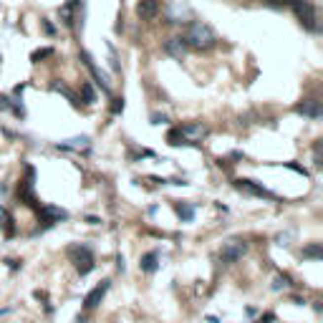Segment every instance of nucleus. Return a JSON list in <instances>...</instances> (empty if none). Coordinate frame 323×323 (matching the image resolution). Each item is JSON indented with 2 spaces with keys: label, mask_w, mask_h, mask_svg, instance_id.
Masks as SVG:
<instances>
[{
  "label": "nucleus",
  "mask_w": 323,
  "mask_h": 323,
  "mask_svg": "<svg viewBox=\"0 0 323 323\" xmlns=\"http://www.w3.org/2000/svg\"><path fill=\"white\" fill-rule=\"evenodd\" d=\"M167 139H169V144H175V146H177V144H184V137H182V132H179V129H175V132H169V137H167Z\"/></svg>",
  "instance_id": "aec40b11"
},
{
  "label": "nucleus",
  "mask_w": 323,
  "mask_h": 323,
  "mask_svg": "<svg viewBox=\"0 0 323 323\" xmlns=\"http://www.w3.org/2000/svg\"><path fill=\"white\" fill-rule=\"evenodd\" d=\"M10 313V308H3V311H0V316H8Z\"/></svg>",
  "instance_id": "5701e85b"
},
{
  "label": "nucleus",
  "mask_w": 323,
  "mask_h": 323,
  "mask_svg": "<svg viewBox=\"0 0 323 323\" xmlns=\"http://www.w3.org/2000/svg\"><path fill=\"white\" fill-rule=\"evenodd\" d=\"M303 257H313V260H318V257H321V245L313 243L311 248H306V250H303Z\"/></svg>",
  "instance_id": "a211bd4d"
},
{
  "label": "nucleus",
  "mask_w": 323,
  "mask_h": 323,
  "mask_svg": "<svg viewBox=\"0 0 323 323\" xmlns=\"http://www.w3.org/2000/svg\"><path fill=\"white\" fill-rule=\"evenodd\" d=\"M177 212L184 222H192V217H195V207L192 205H177Z\"/></svg>",
  "instance_id": "f3484780"
},
{
  "label": "nucleus",
  "mask_w": 323,
  "mask_h": 323,
  "mask_svg": "<svg viewBox=\"0 0 323 323\" xmlns=\"http://www.w3.org/2000/svg\"><path fill=\"white\" fill-rule=\"evenodd\" d=\"M0 227H3L8 235H13V217L5 207H0Z\"/></svg>",
  "instance_id": "dca6fc26"
},
{
  "label": "nucleus",
  "mask_w": 323,
  "mask_h": 323,
  "mask_svg": "<svg viewBox=\"0 0 323 323\" xmlns=\"http://www.w3.org/2000/svg\"><path fill=\"white\" fill-rule=\"evenodd\" d=\"M69 257L73 260V265H76V270H78L81 275H86V273L94 270V255H91V250L86 248V245H73V248H69Z\"/></svg>",
  "instance_id": "f03ea898"
},
{
  "label": "nucleus",
  "mask_w": 323,
  "mask_h": 323,
  "mask_svg": "<svg viewBox=\"0 0 323 323\" xmlns=\"http://www.w3.org/2000/svg\"><path fill=\"white\" fill-rule=\"evenodd\" d=\"M179 132H182V137H192V139H202V137H207V129H205L202 124H182V126H179Z\"/></svg>",
  "instance_id": "f8f14e48"
},
{
  "label": "nucleus",
  "mask_w": 323,
  "mask_h": 323,
  "mask_svg": "<svg viewBox=\"0 0 323 323\" xmlns=\"http://www.w3.org/2000/svg\"><path fill=\"white\" fill-rule=\"evenodd\" d=\"M58 146H61V149H78V152L83 149V152H86V149L91 146V142H89V137H73V139H69L66 144H58Z\"/></svg>",
  "instance_id": "4468645a"
},
{
  "label": "nucleus",
  "mask_w": 323,
  "mask_h": 323,
  "mask_svg": "<svg viewBox=\"0 0 323 323\" xmlns=\"http://www.w3.org/2000/svg\"><path fill=\"white\" fill-rule=\"evenodd\" d=\"M81 91H83V96H86V104H94V101H96V94H94V89H91L89 83H83Z\"/></svg>",
  "instance_id": "6ab92c4d"
},
{
  "label": "nucleus",
  "mask_w": 323,
  "mask_h": 323,
  "mask_svg": "<svg viewBox=\"0 0 323 323\" xmlns=\"http://www.w3.org/2000/svg\"><path fill=\"white\" fill-rule=\"evenodd\" d=\"M81 58H83V63H86V69L91 71V76L96 78V83L101 86V89H104L106 94H109V91H111V83H109V78H106V73H104V71L96 66V63H94V58H91L89 53H81Z\"/></svg>",
  "instance_id": "39448f33"
},
{
  "label": "nucleus",
  "mask_w": 323,
  "mask_h": 323,
  "mask_svg": "<svg viewBox=\"0 0 323 323\" xmlns=\"http://www.w3.org/2000/svg\"><path fill=\"white\" fill-rule=\"evenodd\" d=\"M164 53H169L172 58H182L187 53V43L182 38H167L164 40Z\"/></svg>",
  "instance_id": "6e6552de"
},
{
  "label": "nucleus",
  "mask_w": 323,
  "mask_h": 323,
  "mask_svg": "<svg viewBox=\"0 0 323 323\" xmlns=\"http://www.w3.org/2000/svg\"><path fill=\"white\" fill-rule=\"evenodd\" d=\"M51 53H53L51 48H43V51H36V53H33V61H40V58H46V56H51Z\"/></svg>",
  "instance_id": "4be33fe9"
},
{
  "label": "nucleus",
  "mask_w": 323,
  "mask_h": 323,
  "mask_svg": "<svg viewBox=\"0 0 323 323\" xmlns=\"http://www.w3.org/2000/svg\"><path fill=\"white\" fill-rule=\"evenodd\" d=\"M288 3L293 5L298 20H300V23H303L308 31H316V28H318V26H316V10H313V5L308 3V0H288Z\"/></svg>",
  "instance_id": "7ed1b4c3"
},
{
  "label": "nucleus",
  "mask_w": 323,
  "mask_h": 323,
  "mask_svg": "<svg viewBox=\"0 0 323 323\" xmlns=\"http://www.w3.org/2000/svg\"><path fill=\"white\" fill-rule=\"evenodd\" d=\"M182 40L187 43V46L197 48V51H207V48H212L215 43H217V36H215V31L207 23H189L184 28Z\"/></svg>",
  "instance_id": "f257e3e1"
},
{
  "label": "nucleus",
  "mask_w": 323,
  "mask_h": 323,
  "mask_svg": "<svg viewBox=\"0 0 323 323\" xmlns=\"http://www.w3.org/2000/svg\"><path fill=\"white\" fill-rule=\"evenodd\" d=\"M76 323H86V321H83V318H78V321H76Z\"/></svg>",
  "instance_id": "b1692460"
},
{
  "label": "nucleus",
  "mask_w": 323,
  "mask_h": 323,
  "mask_svg": "<svg viewBox=\"0 0 323 323\" xmlns=\"http://www.w3.org/2000/svg\"><path fill=\"white\" fill-rule=\"evenodd\" d=\"M245 250H248V245L245 243H240V240H230V243H225L222 245V252H220V257H222V263H235V260H240V257L245 255Z\"/></svg>",
  "instance_id": "20e7f679"
},
{
  "label": "nucleus",
  "mask_w": 323,
  "mask_h": 323,
  "mask_svg": "<svg viewBox=\"0 0 323 323\" xmlns=\"http://www.w3.org/2000/svg\"><path fill=\"white\" fill-rule=\"evenodd\" d=\"M238 187H240V189H245V192H250V195H255V197H268V200H275L273 192H268V189H265V187H260V184H255L252 179H238Z\"/></svg>",
  "instance_id": "0eeeda50"
},
{
  "label": "nucleus",
  "mask_w": 323,
  "mask_h": 323,
  "mask_svg": "<svg viewBox=\"0 0 323 323\" xmlns=\"http://www.w3.org/2000/svg\"><path fill=\"white\" fill-rule=\"evenodd\" d=\"M298 114H303V116H311V119H321L323 109H321V101H303V104H298Z\"/></svg>",
  "instance_id": "9b49d317"
},
{
  "label": "nucleus",
  "mask_w": 323,
  "mask_h": 323,
  "mask_svg": "<svg viewBox=\"0 0 323 323\" xmlns=\"http://www.w3.org/2000/svg\"><path fill=\"white\" fill-rule=\"evenodd\" d=\"M69 217V212L66 210H58V207H40V220L43 222H61V220H66Z\"/></svg>",
  "instance_id": "9d476101"
},
{
  "label": "nucleus",
  "mask_w": 323,
  "mask_h": 323,
  "mask_svg": "<svg viewBox=\"0 0 323 323\" xmlns=\"http://www.w3.org/2000/svg\"><path fill=\"white\" fill-rule=\"evenodd\" d=\"M78 3H81V0H69V3L61 8V20L66 26H73V10L78 8Z\"/></svg>",
  "instance_id": "ddd939ff"
},
{
  "label": "nucleus",
  "mask_w": 323,
  "mask_h": 323,
  "mask_svg": "<svg viewBox=\"0 0 323 323\" xmlns=\"http://www.w3.org/2000/svg\"><path fill=\"white\" fill-rule=\"evenodd\" d=\"M159 13V0H139L137 3V15L142 20H152Z\"/></svg>",
  "instance_id": "423d86ee"
},
{
  "label": "nucleus",
  "mask_w": 323,
  "mask_h": 323,
  "mask_svg": "<svg viewBox=\"0 0 323 323\" xmlns=\"http://www.w3.org/2000/svg\"><path fill=\"white\" fill-rule=\"evenodd\" d=\"M157 260H159L157 252H146V255L142 257V270H144V273H154V270H157Z\"/></svg>",
  "instance_id": "2eb2a0df"
},
{
  "label": "nucleus",
  "mask_w": 323,
  "mask_h": 323,
  "mask_svg": "<svg viewBox=\"0 0 323 323\" xmlns=\"http://www.w3.org/2000/svg\"><path fill=\"white\" fill-rule=\"evenodd\" d=\"M124 109V99H114V104H111V114H119Z\"/></svg>",
  "instance_id": "412c9836"
},
{
  "label": "nucleus",
  "mask_w": 323,
  "mask_h": 323,
  "mask_svg": "<svg viewBox=\"0 0 323 323\" xmlns=\"http://www.w3.org/2000/svg\"><path fill=\"white\" fill-rule=\"evenodd\" d=\"M106 290H109V281H104L101 286H96V288H94V290H91L89 295H86V300H83V306H86V308H89V311H91V308H96V306L101 303V298L106 295Z\"/></svg>",
  "instance_id": "1a4fd4ad"
}]
</instances>
